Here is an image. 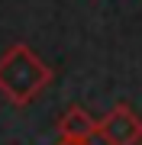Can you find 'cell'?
<instances>
[{"mask_svg":"<svg viewBox=\"0 0 142 145\" xmlns=\"http://www.w3.org/2000/svg\"><path fill=\"white\" fill-rule=\"evenodd\" d=\"M52 68L39 58L26 42H13L0 55V93L13 106H29L52 84Z\"/></svg>","mask_w":142,"mask_h":145,"instance_id":"6da1fadb","label":"cell"},{"mask_svg":"<svg viewBox=\"0 0 142 145\" xmlns=\"http://www.w3.org/2000/svg\"><path fill=\"white\" fill-rule=\"evenodd\" d=\"M97 135L107 145H142V119L132 106L116 103L97 119Z\"/></svg>","mask_w":142,"mask_h":145,"instance_id":"7a4b0ae2","label":"cell"},{"mask_svg":"<svg viewBox=\"0 0 142 145\" xmlns=\"http://www.w3.org/2000/svg\"><path fill=\"white\" fill-rule=\"evenodd\" d=\"M90 139H97V119L84 106H68L58 116V142L90 145Z\"/></svg>","mask_w":142,"mask_h":145,"instance_id":"3957f363","label":"cell"},{"mask_svg":"<svg viewBox=\"0 0 142 145\" xmlns=\"http://www.w3.org/2000/svg\"><path fill=\"white\" fill-rule=\"evenodd\" d=\"M58 145H74V142H58Z\"/></svg>","mask_w":142,"mask_h":145,"instance_id":"277c9868","label":"cell"}]
</instances>
